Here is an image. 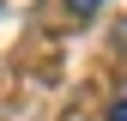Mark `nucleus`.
Returning <instances> with one entry per match:
<instances>
[{"label": "nucleus", "mask_w": 127, "mask_h": 121, "mask_svg": "<svg viewBox=\"0 0 127 121\" xmlns=\"http://www.w3.org/2000/svg\"><path fill=\"white\" fill-rule=\"evenodd\" d=\"M109 121H127V97H121V103H115V109H109Z\"/></svg>", "instance_id": "obj_2"}, {"label": "nucleus", "mask_w": 127, "mask_h": 121, "mask_svg": "<svg viewBox=\"0 0 127 121\" xmlns=\"http://www.w3.org/2000/svg\"><path fill=\"white\" fill-rule=\"evenodd\" d=\"M61 6H67V18H79V24H85V18H97L109 0H61Z\"/></svg>", "instance_id": "obj_1"}]
</instances>
